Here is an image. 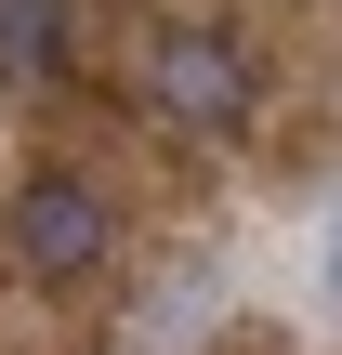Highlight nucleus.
<instances>
[{"label": "nucleus", "mask_w": 342, "mask_h": 355, "mask_svg": "<svg viewBox=\"0 0 342 355\" xmlns=\"http://www.w3.org/2000/svg\"><path fill=\"white\" fill-rule=\"evenodd\" d=\"M316 277H330V303H342V211H330V250H316Z\"/></svg>", "instance_id": "20e7f679"}, {"label": "nucleus", "mask_w": 342, "mask_h": 355, "mask_svg": "<svg viewBox=\"0 0 342 355\" xmlns=\"http://www.w3.org/2000/svg\"><path fill=\"white\" fill-rule=\"evenodd\" d=\"M13 263H26L40 290H79V277L105 263V198H92L79 171H40V184L13 198Z\"/></svg>", "instance_id": "f03ea898"}, {"label": "nucleus", "mask_w": 342, "mask_h": 355, "mask_svg": "<svg viewBox=\"0 0 342 355\" xmlns=\"http://www.w3.org/2000/svg\"><path fill=\"white\" fill-rule=\"evenodd\" d=\"M53 53H66V0H0V79H26Z\"/></svg>", "instance_id": "7ed1b4c3"}, {"label": "nucleus", "mask_w": 342, "mask_h": 355, "mask_svg": "<svg viewBox=\"0 0 342 355\" xmlns=\"http://www.w3.org/2000/svg\"><path fill=\"white\" fill-rule=\"evenodd\" d=\"M145 105L185 119V132H237L250 119V53L224 26H158L145 40Z\"/></svg>", "instance_id": "f257e3e1"}]
</instances>
